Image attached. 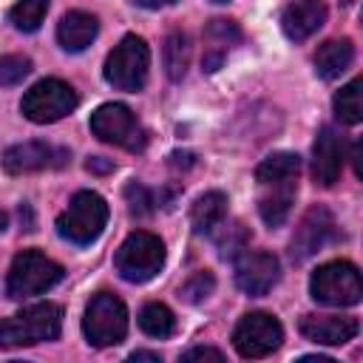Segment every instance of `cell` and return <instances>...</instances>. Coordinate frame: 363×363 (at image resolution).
<instances>
[{
	"label": "cell",
	"mask_w": 363,
	"mask_h": 363,
	"mask_svg": "<svg viewBox=\"0 0 363 363\" xmlns=\"http://www.w3.org/2000/svg\"><path fill=\"white\" fill-rule=\"evenodd\" d=\"M60 329H62V309L57 303L43 301L0 320V349H20V346L57 340Z\"/></svg>",
	"instance_id": "cell-1"
},
{
	"label": "cell",
	"mask_w": 363,
	"mask_h": 363,
	"mask_svg": "<svg viewBox=\"0 0 363 363\" xmlns=\"http://www.w3.org/2000/svg\"><path fill=\"white\" fill-rule=\"evenodd\" d=\"M62 281V267L37 250H23L14 255L9 275H6V295L11 301H26L34 295L48 292L54 284Z\"/></svg>",
	"instance_id": "cell-2"
},
{
	"label": "cell",
	"mask_w": 363,
	"mask_h": 363,
	"mask_svg": "<svg viewBox=\"0 0 363 363\" xmlns=\"http://www.w3.org/2000/svg\"><path fill=\"white\" fill-rule=\"evenodd\" d=\"M105 224H108V204L94 190H79L68 201V207L57 216V233L65 241L79 244V247L96 241L102 235Z\"/></svg>",
	"instance_id": "cell-3"
},
{
	"label": "cell",
	"mask_w": 363,
	"mask_h": 363,
	"mask_svg": "<svg viewBox=\"0 0 363 363\" xmlns=\"http://www.w3.org/2000/svg\"><path fill=\"white\" fill-rule=\"evenodd\" d=\"M82 332L91 346H116L128 335V309L113 292H96L82 315Z\"/></svg>",
	"instance_id": "cell-4"
},
{
	"label": "cell",
	"mask_w": 363,
	"mask_h": 363,
	"mask_svg": "<svg viewBox=\"0 0 363 363\" xmlns=\"http://www.w3.org/2000/svg\"><path fill=\"white\" fill-rule=\"evenodd\" d=\"M147 68H150V51H147V43L136 34H128L122 37V43L108 54L105 60V79L116 88V91H128V94H136L145 88L147 82Z\"/></svg>",
	"instance_id": "cell-5"
},
{
	"label": "cell",
	"mask_w": 363,
	"mask_h": 363,
	"mask_svg": "<svg viewBox=\"0 0 363 363\" xmlns=\"http://www.w3.org/2000/svg\"><path fill=\"white\" fill-rule=\"evenodd\" d=\"M113 264H116V272L125 281L145 284L164 267V244L159 241V235L136 230L119 244Z\"/></svg>",
	"instance_id": "cell-6"
},
{
	"label": "cell",
	"mask_w": 363,
	"mask_h": 363,
	"mask_svg": "<svg viewBox=\"0 0 363 363\" xmlns=\"http://www.w3.org/2000/svg\"><path fill=\"white\" fill-rule=\"evenodd\" d=\"M309 292L323 306H354L363 298V281L354 264L329 261L312 272Z\"/></svg>",
	"instance_id": "cell-7"
},
{
	"label": "cell",
	"mask_w": 363,
	"mask_h": 363,
	"mask_svg": "<svg viewBox=\"0 0 363 363\" xmlns=\"http://www.w3.org/2000/svg\"><path fill=\"white\" fill-rule=\"evenodd\" d=\"M77 91L62 82V79H40L34 82L26 94H23V102H20V111L26 119L37 122V125H48V122H57L62 116H68L74 108H77Z\"/></svg>",
	"instance_id": "cell-8"
},
{
	"label": "cell",
	"mask_w": 363,
	"mask_h": 363,
	"mask_svg": "<svg viewBox=\"0 0 363 363\" xmlns=\"http://www.w3.org/2000/svg\"><path fill=\"white\" fill-rule=\"evenodd\" d=\"M91 133L125 150H142L147 142V133L133 116V111L119 102H105L91 113Z\"/></svg>",
	"instance_id": "cell-9"
},
{
	"label": "cell",
	"mask_w": 363,
	"mask_h": 363,
	"mask_svg": "<svg viewBox=\"0 0 363 363\" xmlns=\"http://www.w3.org/2000/svg\"><path fill=\"white\" fill-rule=\"evenodd\" d=\"M284 340L281 323L267 312H247L233 329V346L241 357H267Z\"/></svg>",
	"instance_id": "cell-10"
},
{
	"label": "cell",
	"mask_w": 363,
	"mask_h": 363,
	"mask_svg": "<svg viewBox=\"0 0 363 363\" xmlns=\"http://www.w3.org/2000/svg\"><path fill=\"white\" fill-rule=\"evenodd\" d=\"M281 278V264L272 252L244 250L235 255V286L252 298L267 295Z\"/></svg>",
	"instance_id": "cell-11"
},
{
	"label": "cell",
	"mask_w": 363,
	"mask_h": 363,
	"mask_svg": "<svg viewBox=\"0 0 363 363\" xmlns=\"http://www.w3.org/2000/svg\"><path fill=\"white\" fill-rule=\"evenodd\" d=\"M332 238H335V218L326 207L315 204L303 213L301 224L295 227V235L289 241V255L295 261H306L315 252H320Z\"/></svg>",
	"instance_id": "cell-12"
},
{
	"label": "cell",
	"mask_w": 363,
	"mask_h": 363,
	"mask_svg": "<svg viewBox=\"0 0 363 363\" xmlns=\"http://www.w3.org/2000/svg\"><path fill=\"white\" fill-rule=\"evenodd\" d=\"M343 170V139L332 128H320L312 145V179L320 187H332Z\"/></svg>",
	"instance_id": "cell-13"
},
{
	"label": "cell",
	"mask_w": 363,
	"mask_h": 363,
	"mask_svg": "<svg viewBox=\"0 0 363 363\" xmlns=\"http://www.w3.org/2000/svg\"><path fill=\"white\" fill-rule=\"evenodd\" d=\"M301 335L320 346H343L357 335V320L349 315H303Z\"/></svg>",
	"instance_id": "cell-14"
},
{
	"label": "cell",
	"mask_w": 363,
	"mask_h": 363,
	"mask_svg": "<svg viewBox=\"0 0 363 363\" xmlns=\"http://www.w3.org/2000/svg\"><path fill=\"white\" fill-rule=\"evenodd\" d=\"M326 23V3L323 0H292L281 14V28L289 40L303 43Z\"/></svg>",
	"instance_id": "cell-15"
},
{
	"label": "cell",
	"mask_w": 363,
	"mask_h": 363,
	"mask_svg": "<svg viewBox=\"0 0 363 363\" xmlns=\"http://www.w3.org/2000/svg\"><path fill=\"white\" fill-rule=\"evenodd\" d=\"M57 153H60V150H54V147L45 145V142H20V145H11V147L3 153V170L11 173V176L34 173V170L60 164V159H54Z\"/></svg>",
	"instance_id": "cell-16"
},
{
	"label": "cell",
	"mask_w": 363,
	"mask_h": 363,
	"mask_svg": "<svg viewBox=\"0 0 363 363\" xmlns=\"http://www.w3.org/2000/svg\"><path fill=\"white\" fill-rule=\"evenodd\" d=\"M96 31H99V23H96L94 14H88V11H68L57 23V43L65 51L79 54V51H85L96 40Z\"/></svg>",
	"instance_id": "cell-17"
},
{
	"label": "cell",
	"mask_w": 363,
	"mask_h": 363,
	"mask_svg": "<svg viewBox=\"0 0 363 363\" xmlns=\"http://www.w3.org/2000/svg\"><path fill=\"white\" fill-rule=\"evenodd\" d=\"M224 218H227V196L221 190H210V193L199 196L190 210V224L199 235L216 233Z\"/></svg>",
	"instance_id": "cell-18"
},
{
	"label": "cell",
	"mask_w": 363,
	"mask_h": 363,
	"mask_svg": "<svg viewBox=\"0 0 363 363\" xmlns=\"http://www.w3.org/2000/svg\"><path fill=\"white\" fill-rule=\"evenodd\" d=\"M352 57H354L352 40H346V37L343 40H326L315 51V74L320 79H335L352 65Z\"/></svg>",
	"instance_id": "cell-19"
},
{
	"label": "cell",
	"mask_w": 363,
	"mask_h": 363,
	"mask_svg": "<svg viewBox=\"0 0 363 363\" xmlns=\"http://www.w3.org/2000/svg\"><path fill=\"white\" fill-rule=\"evenodd\" d=\"M298 173H301V156L298 153H286V150L269 153L255 167V179L261 184H267V187H272V184H289V182L298 179Z\"/></svg>",
	"instance_id": "cell-20"
},
{
	"label": "cell",
	"mask_w": 363,
	"mask_h": 363,
	"mask_svg": "<svg viewBox=\"0 0 363 363\" xmlns=\"http://www.w3.org/2000/svg\"><path fill=\"white\" fill-rule=\"evenodd\" d=\"M292 201H295V182H289V184H272V193L258 199V213H261L264 224L267 227H281L289 218Z\"/></svg>",
	"instance_id": "cell-21"
},
{
	"label": "cell",
	"mask_w": 363,
	"mask_h": 363,
	"mask_svg": "<svg viewBox=\"0 0 363 363\" xmlns=\"http://www.w3.org/2000/svg\"><path fill=\"white\" fill-rule=\"evenodd\" d=\"M162 60H164V74L179 82L190 65V40L182 34V31H173L167 34L164 40V48H162Z\"/></svg>",
	"instance_id": "cell-22"
},
{
	"label": "cell",
	"mask_w": 363,
	"mask_h": 363,
	"mask_svg": "<svg viewBox=\"0 0 363 363\" xmlns=\"http://www.w3.org/2000/svg\"><path fill=\"white\" fill-rule=\"evenodd\" d=\"M204 37H207L210 43H218L213 51L204 54V71H216V68L221 65L224 54H227L224 45L233 43V40H238L241 34H238V28H235L233 20H210V26L204 28Z\"/></svg>",
	"instance_id": "cell-23"
},
{
	"label": "cell",
	"mask_w": 363,
	"mask_h": 363,
	"mask_svg": "<svg viewBox=\"0 0 363 363\" xmlns=\"http://www.w3.org/2000/svg\"><path fill=\"white\" fill-rule=\"evenodd\" d=\"M360 79H352V82H346L337 94H335V99H332V108H335V116L340 119V122H346V125H357L360 119H363V96H360Z\"/></svg>",
	"instance_id": "cell-24"
},
{
	"label": "cell",
	"mask_w": 363,
	"mask_h": 363,
	"mask_svg": "<svg viewBox=\"0 0 363 363\" xmlns=\"http://www.w3.org/2000/svg\"><path fill=\"white\" fill-rule=\"evenodd\" d=\"M139 326H142L145 335L162 340V337H170V335H173L176 318H173V312H170L164 303H147V306H142V312H139Z\"/></svg>",
	"instance_id": "cell-25"
},
{
	"label": "cell",
	"mask_w": 363,
	"mask_h": 363,
	"mask_svg": "<svg viewBox=\"0 0 363 363\" xmlns=\"http://www.w3.org/2000/svg\"><path fill=\"white\" fill-rule=\"evenodd\" d=\"M48 14V0H17L9 9V23L17 31H37Z\"/></svg>",
	"instance_id": "cell-26"
},
{
	"label": "cell",
	"mask_w": 363,
	"mask_h": 363,
	"mask_svg": "<svg viewBox=\"0 0 363 363\" xmlns=\"http://www.w3.org/2000/svg\"><path fill=\"white\" fill-rule=\"evenodd\" d=\"M221 227H224V233L216 238L218 255H221V258H235V255L244 252V247H247V227H244L241 221H233V224H224V221H221Z\"/></svg>",
	"instance_id": "cell-27"
},
{
	"label": "cell",
	"mask_w": 363,
	"mask_h": 363,
	"mask_svg": "<svg viewBox=\"0 0 363 363\" xmlns=\"http://www.w3.org/2000/svg\"><path fill=\"white\" fill-rule=\"evenodd\" d=\"M213 289H216V278H213V272H207V269L193 272V275L182 284V295H184V301H190V303H201L207 295H213Z\"/></svg>",
	"instance_id": "cell-28"
},
{
	"label": "cell",
	"mask_w": 363,
	"mask_h": 363,
	"mask_svg": "<svg viewBox=\"0 0 363 363\" xmlns=\"http://www.w3.org/2000/svg\"><path fill=\"white\" fill-rule=\"evenodd\" d=\"M31 74V60L23 54L0 57V85H17Z\"/></svg>",
	"instance_id": "cell-29"
},
{
	"label": "cell",
	"mask_w": 363,
	"mask_h": 363,
	"mask_svg": "<svg viewBox=\"0 0 363 363\" xmlns=\"http://www.w3.org/2000/svg\"><path fill=\"white\" fill-rule=\"evenodd\" d=\"M125 201H128V210L133 216H150L153 207H156L153 193L145 184H139V182H128L125 184Z\"/></svg>",
	"instance_id": "cell-30"
},
{
	"label": "cell",
	"mask_w": 363,
	"mask_h": 363,
	"mask_svg": "<svg viewBox=\"0 0 363 363\" xmlns=\"http://www.w3.org/2000/svg\"><path fill=\"white\" fill-rule=\"evenodd\" d=\"M182 360H216V363H221L224 360V354L218 352V349H213V346H196V349H187L184 354H182Z\"/></svg>",
	"instance_id": "cell-31"
},
{
	"label": "cell",
	"mask_w": 363,
	"mask_h": 363,
	"mask_svg": "<svg viewBox=\"0 0 363 363\" xmlns=\"http://www.w3.org/2000/svg\"><path fill=\"white\" fill-rule=\"evenodd\" d=\"M85 167H88L91 173H111V170H113V162H111V159H102V156H91V159L85 162Z\"/></svg>",
	"instance_id": "cell-32"
},
{
	"label": "cell",
	"mask_w": 363,
	"mask_h": 363,
	"mask_svg": "<svg viewBox=\"0 0 363 363\" xmlns=\"http://www.w3.org/2000/svg\"><path fill=\"white\" fill-rule=\"evenodd\" d=\"M193 164V153H187V150H176L173 156H170V167H190Z\"/></svg>",
	"instance_id": "cell-33"
},
{
	"label": "cell",
	"mask_w": 363,
	"mask_h": 363,
	"mask_svg": "<svg viewBox=\"0 0 363 363\" xmlns=\"http://www.w3.org/2000/svg\"><path fill=\"white\" fill-rule=\"evenodd\" d=\"M130 3H136L142 9H162V6H173L176 0H130Z\"/></svg>",
	"instance_id": "cell-34"
},
{
	"label": "cell",
	"mask_w": 363,
	"mask_h": 363,
	"mask_svg": "<svg viewBox=\"0 0 363 363\" xmlns=\"http://www.w3.org/2000/svg\"><path fill=\"white\" fill-rule=\"evenodd\" d=\"M130 360H133V363H136V360H153V363H159L162 357H159L156 352H133V354H130Z\"/></svg>",
	"instance_id": "cell-35"
},
{
	"label": "cell",
	"mask_w": 363,
	"mask_h": 363,
	"mask_svg": "<svg viewBox=\"0 0 363 363\" xmlns=\"http://www.w3.org/2000/svg\"><path fill=\"white\" fill-rule=\"evenodd\" d=\"M6 224H9V216H6V213H3V210H0V233H3V230H6Z\"/></svg>",
	"instance_id": "cell-36"
},
{
	"label": "cell",
	"mask_w": 363,
	"mask_h": 363,
	"mask_svg": "<svg viewBox=\"0 0 363 363\" xmlns=\"http://www.w3.org/2000/svg\"><path fill=\"white\" fill-rule=\"evenodd\" d=\"M213 3H227V0H213Z\"/></svg>",
	"instance_id": "cell-37"
}]
</instances>
